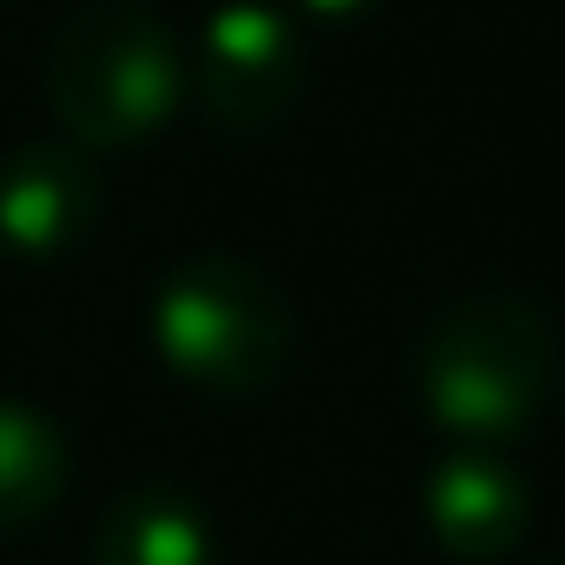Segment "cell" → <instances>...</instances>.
Wrapping results in <instances>:
<instances>
[{"mask_svg":"<svg viewBox=\"0 0 565 565\" xmlns=\"http://www.w3.org/2000/svg\"><path fill=\"white\" fill-rule=\"evenodd\" d=\"M552 380V320L519 294L452 300L419 347V399L452 446L512 439Z\"/></svg>","mask_w":565,"mask_h":565,"instance_id":"1","label":"cell"},{"mask_svg":"<svg viewBox=\"0 0 565 565\" xmlns=\"http://www.w3.org/2000/svg\"><path fill=\"white\" fill-rule=\"evenodd\" d=\"M186 67L167 21L140 0H87L61 21L47 94L74 147H140L180 107Z\"/></svg>","mask_w":565,"mask_h":565,"instance_id":"2","label":"cell"},{"mask_svg":"<svg viewBox=\"0 0 565 565\" xmlns=\"http://www.w3.org/2000/svg\"><path fill=\"white\" fill-rule=\"evenodd\" d=\"M153 347L186 386L239 399V393H259L287 366L294 320L266 273H253L233 253H200L160 279Z\"/></svg>","mask_w":565,"mask_h":565,"instance_id":"3","label":"cell"},{"mask_svg":"<svg viewBox=\"0 0 565 565\" xmlns=\"http://www.w3.org/2000/svg\"><path fill=\"white\" fill-rule=\"evenodd\" d=\"M193 81L220 127L266 134L294 114V100L307 87V41L273 0H226L200 28Z\"/></svg>","mask_w":565,"mask_h":565,"instance_id":"4","label":"cell"},{"mask_svg":"<svg viewBox=\"0 0 565 565\" xmlns=\"http://www.w3.org/2000/svg\"><path fill=\"white\" fill-rule=\"evenodd\" d=\"M100 220V173L74 140H28L0 160V246L21 259L74 253Z\"/></svg>","mask_w":565,"mask_h":565,"instance_id":"5","label":"cell"},{"mask_svg":"<svg viewBox=\"0 0 565 565\" xmlns=\"http://www.w3.org/2000/svg\"><path fill=\"white\" fill-rule=\"evenodd\" d=\"M426 525L459 565H492L525 539L532 486L499 446H446L426 472Z\"/></svg>","mask_w":565,"mask_h":565,"instance_id":"6","label":"cell"},{"mask_svg":"<svg viewBox=\"0 0 565 565\" xmlns=\"http://www.w3.org/2000/svg\"><path fill=\"white\" fill-rule=\"evenodd\" d=\"M94 565H213V525L180 492H127L94 532Z\"/></svg>","mask_w":565,"mask_h":565,"instance_id":"7","label":"cell"},{"mask_svg":"<svg viewBox=\"0 0 565 565\" xmlns=\"http://www.w3.org/2000/svg\"><path fill=\"white\" fill-rule=\"evenodd\" d=\"M61 492H67V433L21 399H0V532L47 519Z\"/></svg>","mask_w":565,"mask_h":565,"instance_id":"8","label":"cell"},{"mask_svg":"<svg viewBox=\"0 0 565 565\" xmlns=\"http://www.w3.org/2000/svg\"><path fill=\"white\" fill-rule=\"evenodd\" d=\"M373 8H380V0H300V14L320 21V28H353V21H366Z\"/></svg>","mask_w":565,"mask_h":565,"instance_id":"9","label":"cell"}]
</instances>
